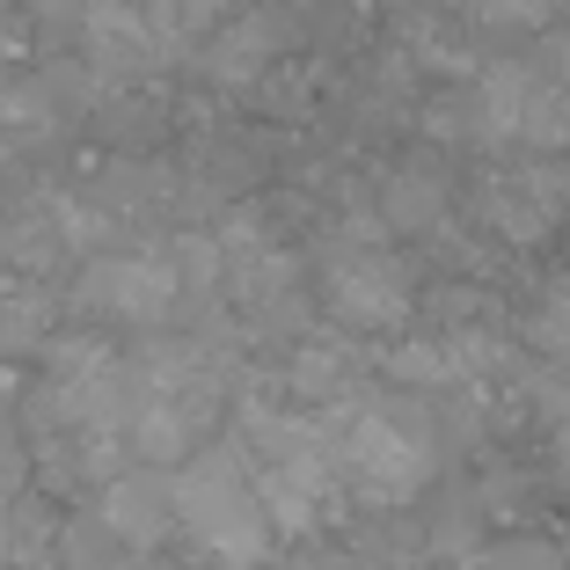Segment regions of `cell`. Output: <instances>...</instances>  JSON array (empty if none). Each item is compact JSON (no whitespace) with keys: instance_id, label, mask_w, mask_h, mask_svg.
<instances>
[{"instance_id":"cell-10","label":"cell","mask_w":570,"mask_h":570,"mask_svg":"<svg viewBox=\"0 0 570 570\" xmlns=\"http://www.w3.org/2000/svg\"><path fill=\"white\" fill-rule=\"evenodd\" d=\"M358 352L352 344H336V336H322V344H301V352L285 358V395L301 410H344V403H358Z\"/></svg>"},{"instance_id":"cell-7","label":"cell","mask_w":570,"mask_h":570,"mask_svg":"<svg viewBox=\"0 0 570 570\" xmlns=\"http://www.w3.org/2000/svg\"><path fill=\"white\" fill-rule=\"evenodd\" d=\"M285 45H293V16L256 0V8H235L227 22H213V37H205V51H198V73L219 81V88H249L278 67Z\"/></svg>"},{"instance_id":"cell-5","label":"cell","mask_w":570,"mask_h":570,"mask_svg":"<svg viewBox=\"0 0 570 570\" xmlns=\"http://www.w3.org/2000/svg\"><path fill=\"white\" fill-rule=\"evenodd\" d=\"M176 45L184 30L168 22L161 0H88L81 8V51L96 81H147Z\"/></svg>"},{"instance_id":"cell-18","label":"cell","mask_w":570,"mask_h":570,"mask_svg":"<svg viewBox=\"0 0 570 570\" xmlns=\"http://www.w3.org/2000/svg\"><path fill=\"white\" fill-rule=\"evenodd\" d=\"M16 563V498H0V570Z\"/></svg>"},{"instance_id":"cell-9","label":"cell","mask_w":570,"mask_h":570,"mask_svg":"<svg viewBox=\"0 0 570 570\" xmlns=\"http://www.w3.org/2000/svg\"><path fill=\"white\" fill-rule=\"evenodd\" d=\"M483 213L498 235L512 242H534L556 227V213H563V176L556 168H504L498 184L483 190Z\"/></svg>"},{"instance_id":"cell-11","label":"cell","mask_w":570,"mask_h":570,"mask_svg":"<svg viewBox=\"0 0 570 570\" xmlns=\"http://www.w3.org/2000/svg\"><path fill=\"white\" fill-rule=\"evenodd\" d=\"M432 219H439V184H417V176L387 184V227H432Z\"/></svg>"},{"instance_id":"cell-6","label":"cell","mask_w":570,"mask_h":570,"mask_svg":"<svg viewBox=\"0 0 570 570\" xmlns=\"http://www.w3.org/2000/svg\"><path fill=\"white\" fill-rule=\"evenodd\" d=\"M96 512H102V527H110L125 549L154 556L168 534H184V512H176V469H147V461H132L125 475H110V483L96 490Z\"/></svg>"},{"instance_id":"cell-4","label":"cell","mask_w":570,"mask_h":570,"mask_svg":"<svg viewBox=\"0 0 570 570\" xmlns=\"http://www.w3.org/2000/svg\"><path fill=\"white\" fill-rule=\"evenodd\" d=\"M315 285H322V307L352 336H381L410 315V271L387 256V242L373 227H352V235L322 242Z\"/></svg>"},{"instance_id":"cell-13","label":"cell","mask_w":570,"mask_h":570,"mask_svg":"<svg viewBox=\"0 0 570 570\" xmlns=\"http://www.w3.org/2000/svg\"><path fill=\"white\" fill-rule=\"evenodd\" d=\"M161 8H168V22H176L184 37H198V30H213V22H227L242 0H161Z\"/></svg>"},{"instance_id":"cell-3","label":"cell","mask_w":570,"mask_h":570,"mask_svg":"<svg viewBox=\"0 0 570 570\" xmlns=\"http://www.w3.org/2000/svg\"><path fill=\"white\" fill-rule=\"evenodd\" d=\"M73 307L96 315V322H110V330H161V322H184V278H176L168 242L88 256L81 278H73Z\"/></svg>"},{"instance_id":"cell-16","label":"cell","mask_w":570,"mask_h":570,"mask_svg":"<svg viewBox=\"0 0 570 570\" xmlns=\"http://www.w3.org/2000/svg\"><path fill=\"white\" fill-rule=\"evenodd\" d=\"M30 16H45V22H59V30H81V8L88 0H22Z\"/></svg>"},{"instance_id":"cell-15","label":"cell","mask_w":570,"mask_h":570,"mask_svg":"<svg viewBox=\"0 0 570 570\" xmlns=\"http://www.w3.org/2000/svg\"><path fill=\"white\" fill-rule=\"evenodd\" d=\"M461 8H469L475 22H498V30L504 22H534L541 16V0H461Z\"/></svg>"},{"instance_id":"cell-14","label":"cell","mask_w":570,"mask_h":570,"mask_svg":"<svg viewBox=\"0 0 570 570\" xmlns=\"http://www.w3.org/2000/svg\"><path fill=\"white\" fill-rule=\"evenodd\" d=\"M22 469H30V446H22V432H16V410L0 403V498L22 483Z\"/></svg>"},{"instance_id":"cell-2","label":"cell","mask_w":570,"mask_h":570,"mask_svg":"<svg viewBox=\"0 0 570 570\" xmlns=\"http://www.w3.org/2000/svg\"><path fill=\"white\" fill-rule=\"evenodd\" d=\"M330 417V453H336V483H344V504H366V512H387V504H410L432 475V424L424 410L403 403H344L322 410Z\"/></svg>"},{"instance_id":"cell-1","label":"cell","mask_w":570,"mask_h":570,"mask_svg":"<svg viewBox=\"0 0 570 570\" xmlns=\"http://www.w3.org/2000/svg\"><path fill=\"white\" fill-rule=\"evenodd\" d=\"M176 512L184 541L213 570H264L278 556V520H271L264 490H256L242 446H205L176 469Z\"/></svg>"},{"instance_id":"cell-8","label":"cell","mask_w":570,"mask_h":570,"mask_svg":"<svg viewBox=\"0 0 570 570\" xmlns=\"http://www.w3.org/2000/svg\"><path fill=\"white\" fill-rule=\"evenodd\" d=\"M59 315L67 293L45 271H0V352H51L59 344Z\"/></svg>"},{"instance_id":"cell-17","label":"cell","mask_w":570,"mask_h":570,"mask_svg":"<svg viewBox=\"0 0 570 570\" xmlns=\"http://www.w3.org/2000/svg\"><path fill=\"white\" fill-rule=\"evenodd\" d=\"M475 570H549V556H541V549H498V556H483Z\"/></svg>"},{"instance_id":"cell-12","label":"cell","mask_w":570,"mask_h":570,"mask_svg":"<svg viewBox=\"0 0 570 570\" xmlns=\"http://www.w3.org/2000/svg\"><path fill=\"white\" fill-rule=\"evenodd\" d=\"M534 344H541L549 358H563V366H570V278L556 285L549 301H541V315H534Z\"/></svg>"}]
</instances>
